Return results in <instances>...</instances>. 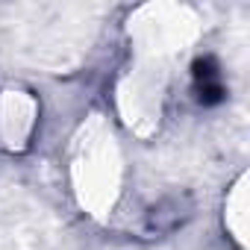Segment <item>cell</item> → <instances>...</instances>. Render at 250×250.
I'll return each instance as SVG.
<instances>
[{
	"label": "cell",
	"mask_w": 250,
	"mask_h": 250,
	"mask_svg": "<svg viewBox=\"0 0 250 250\" xmlns=\"http://www.w3.org/2000/svg\"><path fill=\"white\" fill-rule=\"evenodd\" d=\"M186 218H188V203H186V200H180V197H168V200L156 203V206L147 212L145 232H147V235L171 232V229H177Z\"/></svg>",
	"instance_id": "6da1fadb"
},
{
	"label": "cell",
	"mask_w": 250,
	"mask_h": 250,
	"mask_svg": "<svg viewBox=\"0 0 250 250\" xmlns=\"http://www.w3.org/2000/svg\"><path fill=\"white\" fill-rule=\"evenodd\" d=\"M194 94L203 106H215L224 100L221 71H218V62L212 56H203L194 62Z\"/></svg>",
	"instance_id": "7a4b0ae2"
}]
</instances>
